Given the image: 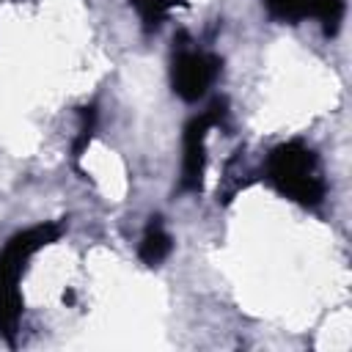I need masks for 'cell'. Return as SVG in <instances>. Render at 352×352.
Returning a JSON list of instances; mask_svg holds the SVG:
<instances>
[{"label": "cell", "mask_w": 352, "mask_h": 352, "mask_svg": "<svg viewBox=\"0 0 352 352\" xmlns=\"http://www.w3.org/2000/svg\"><path fill=\"white\" fill-rule=\"evenodd\" d=\"M96 124H99V110H96V104L80 107V129H77V135H74V140H72V160H74V165H80L82 154L88 151V146H91V140H94V132H96Z\"/></svg>", "instance_id": "ba28073f"}, {"label": "cell", "mask_w": 352, "mask_h": 352, "mask_svg": "<svg viewBox=\"0 0 352 352\" xmlns=\"http://www.w3.org/2000/svg\"><path fill=\"white\" fill-rule=\"evenodd\" d=\"M129 3L140 14V22H143V30L146 33L157 30L176 6H184V0H129Z\"/></svg>", "instance_id": "52a82bcc"}, {"label": "cell", "mask_w": 352, "mask_h": 352, "mask_svg": "<svg viewBox=\"0 0 352 352\" xmlns=\"http://www.w3.org/2000/svg\"><path fill=\"white\" fill-rule=\"evenodd\" d=\"M173 250V239L162 223L160 214H151L146 228H143V236H140V245H138V258L146 264V267H160Z\"/></svg>", "instance_id": "8992f818"}, {"label": "cell", "mask_w": 352, "mask_h": 352, "mask_svg": "<svg viewBox=\"0 0 352 352\" xmlns=\"http://www.w3.org/2000/svg\"><path fill=\"white\" fill-rule=\"evenodd\" d=\"M63 234V223L58 220H47V223H36L25 231H16L0 250V336L14 344L16 341V330H19V319H22V275L28 270V261L47 245L58 242Z\"/></svg>", "instance_id": "6da1fadb"}, {"label": "cell", "mask_w": 352, "mask_h": 352, "mask_svg": "<svg viewBox=\"0 0 352 352\" xmlns=\"http://www.w3.org/2000/svg\"><path fill=\"white\" fill-rule=\"evenodd\" d=\"M264 179L272 184L275 192L305 209L322 206L327 195L319 154L302 140L278 143L264 160Z\"/></svg>", "instance_id": "7a4b0ae2"}, {"label": "cell", "mask_w": 352, "mask_h": 352, "mask_svg": "<svg viewBox=\"0 0 352 352\" xmlns=\"http://www.w3.org/2000/svg\"><path fill=\"white\" fill-rule=\"evenodd\" d=\"M228 116V102L214 99L206 110L195 113L182 129V173L179 190L182 192H201L206 176V138L214 126H223Z\"/></svg>", "instance_id": "277c9868"}, {"label": "cell", "mask_w": 352, "mask_h": 352, "mask_svg": "<svg viewBox=\"0 0 352 352\" xmlns=\"http://www.w3.org/2000/svg\"><path fill=\"white\" fill-rule=\"evenodd\" d=\"M176 50L170 58V88L182 102H198L209 94V88L214 85V80L223 72V58L192 47L187 33H179L176 38Z\"/></svg>", "instance_id": "3957f363"}, {"label": "cell", "mask_w": 352, "mask_h": 352, "mask_svg": "<svg viewBox=\"0 0 352 352\" xmlns=\"http://www.w3.org/2000/svg\"><path fill=\"white\" fill-rule=\"evenodd\" d=\"M63 302H66V305H74V292H72V289L63 292Z\"/></svg>", "instance_id": "9c48e42d"}, {"label": "cell", "mask_w": 352, "mask_h": 352, "mask_svg": "<svg viewBox=\"0 0 352 352\" xmlns=\"http://www.w3.org/2000/svg\"><path fill=\"white\" fill-rule=\"evenodd\" d=\"M272 19L280 22H302V19H319L324 36H336L344 22V0H264Z\"/></svg>", "instance_id": "5b68a950"}]
</instances>
